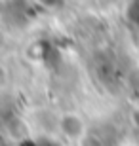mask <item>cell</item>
Listing matches in <instances>:
<instances>
[{"mask_svg": "<svg viewBox=\"0 0 139 146\" xmlns=\"http://www.w3.org/2000/svg\"><path fill=\"white\" fill-rule=\"evenodd\" d=\"M57 131L65 141L78 144L90 133V127H88V121H86V118L80 112L67 110V112H63L57 118Z\"/></svg>", "mask_w": 139, "mask_h": 146, "instance_id": "cell-1", "label": "cell"}, {"mask_svg": "<svg viewBox=\"0 0 139 146\" xmlns=\"http://www.w3.org/2000/svg\"><path fill=\"white\" fill-rule=\"evenodd\" d=\"M76 146H103V142H101V139H97L95 135H91V133H88V135L82 139L80 142Z\"/></svg>", "mask_w": 139, "mask_h": 146, "instance_id": "cell-2", "label": "cell"}, {"mask_svg": "<svg viewBox=\"0 0 139 146\" xmlns=\"http://www.w3.org/2000/svg\"><path fill=\"white\" fill-rule=\"evenodd\" d=\"M36 2L42 6V8H46V10H55L59 6V0H36Z\"/></svg>", "mask_w": 139, "mask_h": 146, "instance_id": "cell-3", "label": "cell"}]
</instances>
